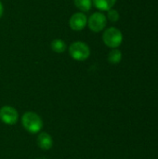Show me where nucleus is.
Segmentation results:
<instances>
[{
  "mask_svg": "<svg viewBox=\"0 0 158 159\" xmlns=\"http://www.w3.org/2000/svg\"><path fill=\"white\" fill-rule=\"evenodd\" d=\"M19 114L12 106H3L0 109V120L7 125H14L17 123Z\"/></svg>",
  "mask_w": 158,
  "mask_h": 159,
  "instance_id": "39448f33",
  "label": "nucleus"
},
{
  "mask_svg": "<svg viewBox=\"0 0 158 159\" xmlns=\"http://www.w3.org/2000/svg\"><path fill=\"white\" fill-rule=\"evenodd\" d=\"M116 1L117 0H92L94 6L102 11H108L109 9L113 8Z\"/></svg>",
  "mask_w": 158,
  "mask_h": 159,
  "instance_id": "6e6552de",
  "label": "nucleus"
},
{
  "mask_svg": "<svg viewBox=\"0 0 158 159\" xmlns=\"http://www.w3.org/2000/svg\"><path fill=\"white\" fill-rule=\"evenodd\" d=\"M50 47H51V49L53 51H55L56 53H63L66 48H67V46L65 44V42L61 39H55L51 42L50 44Z\"/></svg>",
  "mask_w": 158,
  "mask_h": 159,
  "instance_id": "1a4fd4ad",
  "label": "nucleus"
},
{
  "mask_svg": "<svg viewBox=\"0 0 158 159\" xmlns=\"http://www.w3.org/2000/svg\"><path fill=\"white\" fill-rule=\"evenodd\" d=\"M88 23L87 16L83 12H77L72 15L69 20V25L74 31H81L83 30Z\"/></svg>",
  "mask_w": 158,
  "mask_h": 159,
  "instance_id": "423d86ee",
  "label": "nucleus"
},
{
  "mask_svg": "<svg viewBox=\"0 0 158 159\" xmlns=\"http://www.w3.org/2000/svg\"><path fill=\"white\" fill-rule=\"evenodd\" d=\"M3 12H4V7H3L2 3L0 2V18H1V17H2V15H3Z\"/></svg>",
  "mask_w": 158,
  "mask_h": 159,
  "instance_id": "ddd939ff",
  "label": "nucleus"
},
{
  "mask_svg": "<svg viewBox=\"0 0 158 159\" xmlns=\"http://www.w3.org/2000/svg\"><path fill=\"white\" fill-rule=\"evenodd\" d=\"M102 40L107 47L116 48L122 44L123 34L119 29L115 27H110L103 32Z\"/></svg>",
  "mask_w": 158,
  "mask_h": 159,
  "instance_id": "f03ea898",
  "label": "nucleus"
},
{
  "mask_svg": "<svg viewBox=\"0 0 158 159\" xmlns=\"http://www.w3.org/2000/svg\"><path fill=\"white\" fill-rule=\"evenodd\" d=\"M21 123L23 128L32 134H36L43 129V121L41 117L34 112H27L22 116Z\"/></svg>",
  "mask_w": 158,
  "mask_h": 159,
  "instance_id": "f257e3e1",
  "label": "nucleus"
},
{
  "mask_svg": "<svg viewBox=\"0 0 158 159\" xmlns=\"http://www.w3.org/2000/svg\"><path fill=\"white\" fill-rule=\"evenodd\" d=\"M122 60V52L119 49L114 48L108 54V61L112 64H117Z\"/></svg>",
  "mask_w": 158,
  "mask_h": 159,
  "instance_id": "9d476101",
  "label": "nucleus"
},
{
  "mask_svg": "<svg viewBox=\"0 0 158 159\" xmlns=\"http://www.w3.org/2000/svg\"><path fill=\"white\" fill-rule=\"evenodd\" d=\"M88 24L92 32L99 33L105 28L107 24V18L102 12H95L88 18Z\"/></svg>",
  "mask_w": 158,
  "mask_h": 159,
  "instance_id": "20e7f679",
  "label": "nucleus"
},
{
  "mask_svg": "<svg viewBox=\"0 0 158 159\" xmlns=\"http://www.w3.org/2000/svg\"><path fill=\"white\" fill-rule=\"evenodd\" d=\"M69 53L74 60L83 61L88 59L90 55V49L86 43L81 41H76L70 45Z\"/></svg>",
  "mask_w": 158,
  "mask_h": 159,
  "instance_id": "7ed1b4c3",
  "label": "nucleus"
},
{
  "mask_svg": "<svg viewBox=\"0 0 158 159\" xmlns=\"http://www.w3.org/2000/svg\"><path fill=\"white\" fill-rule=\"evenodd\" d=\"M110 21L112 22H116L118 20H119V13L117 10L114 9V8H111L108 10V13H107V17H106Z\"/></svg>",
  "mask_w": 158,
  "mask_h": 159,
  "instance_id": "f8f14e48",
  "label": "nucleus"
},
{
  "mask_svg": "<svg viewBox=\"0 0 158 159\" xmlns=\"http://www.w3.org/2000/svg\"><path fill=\"white\" fill-rule=\"evenodd\" d=\"M37 144L42 150H49L53 146V140L47 132H41L37 137Z\"/></svg>",
  "mask_w": 158,
  "mask_h": 159,
  "instance_id": "0eeeda50",
  "label": "nucleus"
},
{
  "mask_svg": "<svg viewBox=\"0 0 158 159\" xmlns=\"http://www.w3.org/2000/svg\"><path fill=\"white\" fill-rule=\"evenodd\" d=\"M75 7L82 12H88L91 9L92 0H74Z\"/></svg>",
  "mask_w": 158,
  "mask_h": 159,
  "instance_id": "9b49d317",
  "label": "nucleus"
}]
</instances>
